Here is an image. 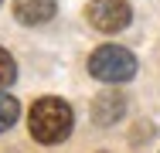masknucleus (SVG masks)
<instances>
[{"mask_svg": "<svg viewBox=\"0 0 160 153\" xmlns=\"http://www.w3.org/2000/svg\"><path fill=\"white\" fill-rule=\"evenodd\" d=\"M89 75L99 82H109V85L129 82L136 75V55L119 44H99L89 55Z\"/></svg>", "mask_w": 160, "mask_h": 153, "instance_id": "obj_2", "label": "nucleus"}, {"mask_svg": "<svg viewBox=\"0 0 160 153\" xmlns=\"http://www.w3.org/2000/svg\"><path fill=\"white\" fill-rule=\"evenodd\" d=\"M14 78H17V65H14V58L7 55V48H0V89L14 85Z\"/></svg>", "mask_w": 160, "mask_h": 153, "instance_id": "obj_7", "label": "nucleus"}, {"mask_svg": "<svg viewBox=\"0 0 160 153\" xmlns=\"http://www.w3.org/2000/svg\"><path fill=\"white\" fill-rule=\"evenodd\" d=\"M0 3H3V0H0Z\"/></svg>", "mask_w": 160, "mask_h": 153, "instance_id": "obj_8", "label": "nucleus"}, {"mask_svg": "<svg viewBox=\"0 0 160 153\" xmlns=\"http://www.w3.org/2000/svg\"><path fill=\"white\" fill-rule=\"evenodd\" d=\"M123 112H126V102H123V95L116 89H106L102 95H96V102H92V119H96L99 126H112Z\"/></svg>", "mask_w": 160, "mask_h": 153, "instance_id": "obj_5", "label": "nucleus"}, {"mask_svg": "<svg viewBox=\"0 0 160 153\" xmlns=\"http://www.w3.org/2000/svg\"><path fill=\"white\" fill-rule=\"evenodd\" d=\"M21 116V106H17V99L14 95H7V92L0 89V133H7L14 122Z\"/></svg>", "mask_w": 160, "mask_h": 153, "instance_id": "obj_6", "label": "nucleus"}, {"mask_svg": "<svg viewBox=\"0 0 160 153\" xmlns=\"http://www.w3.org/2000/svg\"><path fill=\"white\" fill-rule=\"evenodd\" d=\"M72 126H75V112L58 95H44V99H38L31 106L28 129H31V136L41 146H58V143H65L68 133H72Z\"/></svg>", "mask_w": 160, "mask_h": 153, "instance_id": "obj_1", "label": "nucleus"}, {"mask_svg": "<svg viewBox=\"0 0 160 153\" xmlns=\"http://www.w3.org/2000/svg\"><path fill=\"white\" fill-rule=\"evenodd\" d=\"M10 10L21 24L38 27V24H48L58 14V0H10Z\"/></svg>", "mask_w": 160, "mask_h": 153, "instance_id": "obj_4", "label": "nucleus"}, {"mask_svg": "<svg viewBox=\"0 0 160 153\" xmlns=\"http://www.w3.org/2000/svg\"><path fill=\"white\" fill-rule=\"evenodd\" d=\"M85 17H89V24L96 31L116 34V31H123L129 21H133V10H129L126 0H89Z\"/></svg>", "mask_w": 160, "mask_h": 153, "instance_id": "obj_3", "label": "nucleus"}]
</instances>
